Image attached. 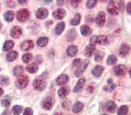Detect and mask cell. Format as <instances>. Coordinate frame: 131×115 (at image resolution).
Listing matches in <instances>:
<instances>
[{"mask_svg":"<svg viewBox=\"0 0 131 115\" xmlns=\"http://www.w3.org/2000/svg\"><path fill=\"white\" fill-rule=\"evenodd\" d=\"M128 113V106L127 105H122L118 110V115H127Z\"/></svg>","mask_w":131,"mask_h":115,"instance_id":"cell-33","label":"cell"},{"mask_svg":"<svg viewBox=\"0 0 131 115\" xmlns=\"http://www.w3.org/2000/svg\"><path fill=\"white\" fill-rule=\"evenodd\" d=\"M65 27V24L64 22H61L57 25L56 28H55V33L56 34L60 35L61 33L64 30Z\"/></svg>","mask_w":131,"mask_h":115,"instance_id":"cell-24","label":"cell"},{"mask_svg":"<svg viewBox=\"0 0 131 115\" xmlns=\"http://www.w3.org/2000/svg\"><path fill=\"white\" fill-rule=\"evenodd\" d=\"M81 16L80 14H77L75 16H74L73 19H72L71 20V24L72 26H78V24L81 22Z\"/></svg>","mask_w":131,"mask_h":115,"instance_id":"cell-26","label":"cell"},{"mask_svg":"<svg viewBox=\"0 0 131 115\" xmlns=\"http://www.w3.org/2000/svg\"><path fill=\"white\" fill-rule=\"evenodd\" d=\"M0 71H1V69H0Z\"/></svg>","mask_w":131,"mask_h":115,"instance_id":"cell-56","label":"cell"},{"mask_svg":"<svg viewBox=\"0 0 131 115\" xmlns=\"http://www.w3.org/2000/svg\"><path fill=\"white\" fill-rule=\"evenodd\" d=\"M81 62V59H76L73 60V65L75 66H77Z\"/></svg>","mask_w":131,"mask_h":115,"instance_id":"cell-46","label":"cell"},{"mask_svg":"<svg viewBox=\"0 0 131 115\" xmlns=\"http://www.w3.org/2000/svg\"><path fill=\"white\" fill-rule=\"evenodd\" d=\"M97 4L96 0H90V1H88L86 3V6L89 8H93L95 7V5Z\"/></svg>","mask_w":131,"mask_h":115,"instance_id":"cell-39","label":"cell"},{"mask_svg":"<svg viewBox=\"0 0 131 115\" xmlns=\"http://www.w3.org/2000/svg\"><path fill=\"white\" fill-rule=\"evenodd\" d=\"M29 18V12L26 9H22L17 12V19L21 22H26Z\"/></svg>","mask_w":131,"mask_h":115,"instance_id":"cell-2","label":"cell"},{"mask_svg":"<svg viewBox=\"0 0 131 115\" xmlns=\"http://www.w3.org/2000/svg\"><path fill=\"white\" fill-rule=\"evenodd\" d=\"M23 110V108L20 105H15L13 106V108L12 109V112L14 115H19L20 113L22 112Z\"/></svg>","mask_w":131,"mask_h":115,"instance_id":"cell-36","label":"cell"},{"mask_svg":"<svg viewBox=\"0 0 131 115\" xmlns=\"http://www.w3.org/2000/svg\"><path fill=\"white\" fill-rule=\"evenodd\" d=\"M22 33V30L19 26H15L10 31V35L15 39H18L19 37Z\"/></svg>","mask_w":131,"mask_h":115,"instance_id":"cell-11","label":"cell"},{"mask_svg":"<svg viewBox=\"0 0 131 115\" xmlns=\"http://www.w3.org/2000/svg\"><path fill=\"white\" fill-rule=\"evenodd\" d=\"M1 115H10V112L8 110H6Z\"/></svg>","mask_w":131,"mask_h":115,"instance_id":"cell-47","label":"cell"},{"mask_svg":"<svg viewBox=\"0 0 131 115\" xmlns=\"http://www.w3.org/2000/svg\"><path fill=\"white\" fill-rule=\"evenodd\" d=\"M33 85L34 88L35 90L41 91H43L46 88L47 84H46V82L44 80H42V79H36V80L34 81Z\"/></svg>","mask_w":131,"mask_h":115,"instance_id":"cell-4","label":"cell"},{"mask_svg":"<svg viewBox=\"0 0 131 115\" xmlns=\"http://www.w3.org/2000/svg\"><path fill=\"white\" fill-rule=\"evenodd\" d=\"M80 31L82 35L83 36H87L91 34L92 33V30L87 25H82L80 28Z\"/></svg>","mask_w":131,"mask_h":115,"instance_id":"cell-19","label":"cell"},{"mask_svg":"<svg viewBox=\"0 0 131 115\" xmlns=\"http://www.w3.org/2000/svg\"><path fill=\"white\" fill-rule=\"evenodd\" d=\"M85 81L86 80L84 78H82L81 79H79L78 81L77 85H75V87H74L73 88L74 93H78L79 91H81V90L83 88L84 83H85Z\"/></svg>","mask_w":131,"mask_h":115,"instance_id":"cell-22","label":"cell"},{"mask_svg":"<svg viewBox=\"0 0 131 115\" xmlns=\"http://www.w3.org/2000/svg\"><path fill=\"white\" fill-rule=\"evenodd\" d=\"M34 47L33 42L31 40H26L23 42L20 45V48L23 51H28Z\"/></svg>","mask_w":131,"mask_h":115,"instance_id":"cell-9","label":"cell"},{"mask_svg":"<svg viewBox=\"0 0 131 115\" xmlns=\"http://www.w3.org/2000/svg\"><path fill=\"white\" fill-rule=\"evenodd\" d=\"M24 73V67L22 66H16L14 69V74L16 76H22Z\"/></svg>","mask_w":131,"mask_h":115,"instance_id":"cell-32","label":"cell"},{"mask_svg":"<svg viewBox=\"0 0 131 115\" xmlns=\"http://www.w3.org/2000/svg\"><path fill=\"white\" fill-rule=\"evenodd\" d=\"M95 49H96L95 45L90 44L89 45L86 46L85 49H84V55L87 57H90L93 54Z\"/></svg>","mask_w":131,"mask_h":115,"instance_id":"cell-12","label":"cell"},{"mask_svg":"<svg viewBox=\"0 0 131 115\" xmlns=\"http://www.w3.org/2000/svg\"><path fill=\"white\" fill-rule=\"evenodd\" d=\"M1 105L5 108H8L11 104V99L8 95H6L3 99L1 100Z\"/></svg>","mask_w":131,"mask_h":115,"instance_id":"cell-27","label":"cell"},{"mask_svg":"<svg viewBox=\"0 0 131 115\" xmlns=\"http://www.w3.org/2000/svg\"><path fill=\"white\" fill-rule=\"evenodd\" d=\"M117 60V57H116L115 55H112L110 56L108 58L107 62L108 63V65H114L116 63Z\"/></svg>","mask_w":131,"mask_h":115,"instance_id":"cell-37","label":"cell"},{"mask_svg":"<svg viewBox=\"0 0 131 115\" xmlns=\"http://www.w3.org/2000/svg\"><path fill=\"white\" fill-rule=\"evenodd\" d=\"M52 1H45V3H51Z\"/></svg>","mask_w":131,"mask_h":115,"instance_id":"cell-53","label":"cell"},{"mask_svg":"<svg viewBox=\"0 0 131 115\" xmlns=\"http://www.w3.org/2000/svg\"><path fill=\"white\" fill-rule=\"evenodd\" d=\"M104 56V54L102 51H97L95 54L94 60L96 62H101L103 59Z\"/></svg>","mask_w":131,"mask_h":115,"instance_id":"cell-35","label":"cell"},{"mask_svg":"<svg viewBox=\"0 0 131 115\" xmlns=\"http://www.w3.org/2000/svg\"><path fill=\"white\" fill-rule=\"evenodd\" d=\"M5 4L8 7L14 8V7H16V4L13 1H7L5 2Z\"/></svg>","mask_w":131,"mask_h":115,"instance_id":"cell-41","label":"cell"},{"mask_svg":"<svg viewBox=\"0 0 131 115\" xmlns=\"http://www.w3.org/2000/svg\"><path fill=\"white\" fill-rule=\"evenodd\" d=\"M1 28H2V23H1V22H0V29H1Z\"/></svg>","mask_w":131,"mask_h":115,"instance_id":"cell-54","label":"cell"},{"mask_svg":"<svg viewBox=\"0 0 131 115\" xmlns=\"http://www.w3.org/2000/svg\"><path fill=\"white\" fill-rule=\"evenodd\" d=\"M94 41L95 44L97 43L102 45H105L108 44V37L104 35H99L97 36H95Z\"/></svg>","mask_w":131,"mask_h":115,"instance_id":"cell-8","label":"cell"},{"mask_svg":"<svg viewBox=\"0 0 131 115\" xmlns=\"http://www.w3.org/2000/svg\"><path fill=\"white\" fill-rule=\"evenodd\" d=\"M14 46V43L12 41L8 40L5 42L3 46V50L4 51H8L11 49Z\"/></svg>","mask_w":131,"mask_h":115,"instance_id":"cell-30","label":"cell"},{"mask_svg":"<svg viewBox=\"0 0 131 115\" xmlns=\"http://www.w3.org/2000/svg\"><path fill=\"white\" fill-rule=\"evenodd\" d=\"M69 91H70V88H69V87H62L58 90V95L60 98H64L68 94Z\"/></svg>","mask_w":131,"mask_h":115,"instance_id":"cell-17","label":"cell"},{"mask_svg":"<svg viewBox=\"0 0 131 115\" xmlns=\"http://www.w3.org/2000/svg\"><path fill=\"white\" fill-rule=\"evenodd\" d=\"M9 82V79L7 77H2L1 80V84L2 85H5L8 84V83Z\"/></svg>","mask_w":131,"mask_h":115,"instance_id":"cell-40","label":"cell"},{"mask_svg":"<svg viewBox=\"0 0 131 115\" xmlns=\"http://www.w3.org/2000/svg\"><path fill=\"white\" fill-rule=\"evenodd\" d=\"M88 90L89 92V93H90V90H92V92H93L94 91V88L92 86H89L88 88Z\"/></svg>","mask_w":131,"mask_h":115,"instance_id":"cell-49","label":"cell"},{"mask_svg":"<svg viewBox=\"0 0 131 115\" xmlns=\"http://www.w3.org/2000/svg\"><path fill=\"white\" fill-rule=\"evenodd\" d=\"M117 108V105L114 101H109L105 105V109L108 112L113 113Z\"/></svg>","mask_w":131,"mask_h":115,"instance_id":"cell-21","label":"cell"},{"mask_svg":"<svg viewBox=\"0 0 131 115\" xmlns=\"http://www.w3.org/2000/svg\"><path fill=\"white\" fill-rule=\"evenodd\" d=\"M68 81V77L66 74H61L56 79V83L58 85H63L67 84Z\"/></svg>","mask_w":131,"mask_h":115,"instance_id":"cell-15","label":"cell"},{"mask_svg":"<svg viewBox=\"0 0 131 115\" xmlns=\"http://www.w3.org/2000/svg\"><path fill=\"white\" fill-rule=\"evenodd\" d=\"M126 10L128 14L131 15V3H129L126 5Z\"/></svg>","mask_w":131,"mask_h":115,"instance_id":"cell-45","label":"cell"},{"mask_svg":"<svg viewBox=\"0 0 131 115\" xmlns=\"http://www.w3.org/2000/svg\"><path fill=\"white\" fill-rule=\"evenodd\" d=\"M3 93H4L3 90L2 89V88H0V97H1L2 95H3Z\"/></svg>","mask_w":131,"mask_h":115,"instance_id":"cell-51","label":"cell"},{"mask_svg":"<svg viewBox=\"0 0 131 115\" xmlns=\"http://www.w3.org/2000/svg\"><path fill=\"white\" fill-rule=\"evenodd\" d=\"M71 3L73 7L77 8L78 7V5H79L80 3H81V1H78V0H76V1H72Z\"/></svg>","mask_w":131,"mask_h":115,"instance_id":"cell-43","label":"cell"},{"mask_svg":"<svg viewBox=\"0 0 131 115\" xmlns=\"http://www.w3.org/2000/svg\"><path fill=\"white\" fill-rule=\"evenodd\" d=\"M83 107V104L81 102H77L73 106L72 111L75 113H78L81 111Z\"/></svg>","mask_w":131,"mask_h":115,"instance_id":"cell-25","label":"cell"},{"mask_svg":"<svg viewBox=\"0 0 131 115\" xmlns=\"http://www.w3.org/2000/svg\"><path fill=\"white\" fill-rule=\"evenodd\" d=\"M23 115H33V110L30 108H27L25 109Z\"/></svg>","mask_w":131,"mask_h":115,"instance_id":"cell-42","label":"cell"},{"mask_svg":"<svg viewBox=\"0 0 131 115\" xmlns=\"http://www.w3.org/2000/svg\"><path fill=\"white\" fill-rule=\"evenodd\" d=\"M114 71L117 76H124L126 73V68L124 65H118L114 68Z\"/></svg>","mask_w":131,"mask_h":115,"instance_id":"cell-7","label":"cell"},{"mask_svg":"<svg viewBox=\"0 0 131 115\" xmlns=\"http://www.w3.org/2000/svg\"><path fill=\"white\" fill-rule=\"evenodd\" d=\"M4 19L6 21L9 22H11V21L13 20L14 18V12L11 11V10H9V11H7L6 13L4 14Z\"/></svg>","mask_w":131,"mask_h":115,"instance_id":"cell-31","label":"cell"},{"mask_svg":"<svg viewBox=\"0 0 131 115\" xmlns=\"http://www.w3.org/2000/svg\"><path fill=\"white\" fill-rule=\"evenodd\" d=\"M119 10H121L122 12H124V3L123 1H120L119 3Z\"/></svg>","mask_w":131,"mask_h":115,"instance_id":"cell-44","label":"cell"},{"mask_svg":"<svg viewBox=\"0 0 131 115\" xmlns=\"http://www.w3.org/2000/svg\"><path fill=\"white\" fill-rule=\"evenodd\" d=\"M104 68L103 66L100 65H97L95 66L93 69L92 70V74H93V76L96 77H99L101 76V74L103 72Z\"/></svg>","mask_w":131,"mask_h":115,"instance_id":"cell-20","label":"cell"},{"mask_svg":"<svg viewBox=\"0 0 131 115\" xmlns=\"http://www.w3.org/2000/svg\"><path fill=\"white\" fill-rule=\"evenodd\" d=\"M129 76H130V77H131V68L130 69L129 71Z\"/></svg>","mask_w":131,"mask_h":115,"instance_id":"cell-52","label":"cell"},{"mask_svg":"<svg viewBox=\"0 0 131 115\" xmlns=\"http://www.w3.org/2000/svg\"><path fill=\"white\" fill-rule=\"evenodd\" d=\"M29 83V79L25 75H22L17 79L15 82V85L17 88L22 90L25 88Z\"/></svg>","mask_w":131,"mask_h":115,"instance_id":"cell-1","label":"cell"},{"mask_svg":"<svg viewBox=\"0 0 131 115\" xmlns=\"http://www.w3.org/2000/svg\"><path fill=\"white\" fill-rule=\"evenodd\" d=\"M33 55L32 54L30 53H27L25 54V55L22 56V60L25 63H28L32 59Z\"/></svg>","mask_w":131,"mask_h":115,"instance_id":"cell-38","label":"cell"},{"mask_svg":"<svg viewBox=\"0 0 131 115\" xmlns=\"http://www.w3.org/2000/svg\"><path fill=\"white\" fill-rule=\"evenodd\" d=\"M67 38L68 41L69 42H72L77 38V31L74 29H72L69 30L67 33Z\"/></svg>","mask_w":131,"mask_h":115,"instance_id":"cell-18","label":"cell"},{"mask_svg":"<svg viewBox=\"0 0 131 115\" xmlns=\"http://www.w3.org/2000/svg\"><path fill=\"white\" fill-rule=\"evenodd\" d=\"M65 16V10L63 9H61V8H59V9L55 10V11L53 12V16L58 20L62 19L64 18Z\"/></svg>","mask_w":131,"mask_h":115,"instance_id":"cell-14","label":"cell"},{"mask_svg":"<svg viewBox=\"0 0 131 115\" xmlns=\"http://www.w3.org/2000/svg\"><path fill=\"white\" fill-rule=\"evenodd\" d=\"M89 64V60L88 59H85L84 61L78 67L75 72V74L77 77H79L83 74V72L87 68Z\"/></svg>","mask_w":131,"mask_h":115,"instance_id":"cell-3","label":"cell"},{"mask_svg":"<svg viewBox=\"0 0 131 115\" xmlns=\"http://www.w3.org/2000/svg\"><path fill=\"white\" fill-rule=\"evenodd\" d=\"M48 11L45 8H40L37 10L36 16L40 20H43L48 16Z\"/></svg>","mask_w":131,"mask_h":115,"instance_id":"cell-6","label":"cell"},{"mask_svg":"<svg viewBox=\"0 0 131 115\" xmlns=\"http://www.w3.org/2000/svg\"><path fill=\"white\" fill-rule=\"evenodd\" d=\"M18 3L19 4H21V5H24V4L27 3V1H26V0H24V1H23V0H19V1H18Z\"/></svg>","mask_w":131,"mask_h":115,"instance_id":"cell-48","label":"cell"},{"mask_svg":"<svg viewBox=\"0 0 131 115\" xmlns=\"http://www.w3.org/2000/svg\"><path fill=\"white\" fill-rule=\"evenodd\" d=\"M96 23L99 26L102 27L105 22V15L104 12L101 11L98 14L96 18Z\"/></svg>","mask_w":131,"mask_h":115,"instance_id":"cell-10","label":"cell"},{"mask_svg":"<svg viewBox=\"0 0 131 115\" xmlns=\"http://www.w3.org/2000/svg\"><path fill=\"white\" fill-rule=\"evenodd\" d=\"M77 52H78V48L77 47V46L74 45L69 46L67 49V53L68 54V55L69 56H71V57L75 56L76 55H77Z\"/></svg>","mask_w":131,"mask_h":115,"instance_id":"cell-16","label":"cell"},{"mask_svg":"<svg viewBox=\"0 0 131 115\" xmlns=\"http://www.w3.org/2000/svg\"><path fill=\"white\" fill-rule=\"evenodd\" d=\"M63 3H64V1H58V2H57L58 5H62Z\"/></svg>","mask_w":131,"mask_h":115,"instance_id":"cell-50","label":"cell"},{"mask_svg":"<svg viewBox=\"0 0 131 115\" xmlns=\"http://www.w3.org/2000/svg\"><path fill=\"white\" fill-rule=\"evenodd\" d=\"M48 41V39L47 37H40V38L37 40V44L39 47H43L47 45Z\"/></svg>","mask_w":131,"mask_h":115,"instance_id":"cell-28","label":"cell"},{"mask_svg":"<svg viewBox=\"0 0 131 115\" xmlns=\"http://www.w3.org/2000/svg\"><path fill=\"white\" fill-rule=\"evenodd\" d=\"M103 115H108V114H103Z\"/></svg>","mask_w":131,"mask_h":115,"instance_id":"cell-55","label":"cell"},{"mask_svg":"<svg viewBox=\"0 0 131 115\" xmlns=\"http://www.w3.org/2000/svg\"><path fill=\"white\" fill-rule=\"evenodd\" d=\"M26 69L27 72L30 73H35L37 72L38 70V66L35 63H32L30 65H29L27 66Z\"/></svg>","mask_w":131,"mask_h":115,"instance_id":"cell-29","label":"cell"},{"mask_svg":"<svg viewBox=\"0 0 131 115\" xmlns=\"http://www.w3.org/2000/svg\"><path fill=\"white\" fill-rule=\"evenodd\" d=\"M53 99L51 97H48L44 98V99L41 102V106L44 110H49L51 109V108L53 106Z\"/></svg>","mask_w":131,"mask_h":115,"instance_id":"cell-5","label":"cell"},{"mask_svg":"<svg viewBox=\"0 0 131 115\" xmlns=\"http://www.w3.org/2000/svg\"><path fill=\"white\" fill-rule=\"evenodd\" d=\"M130 51V48L126 44H122L119 49V54L122 56H125L128 55L129 52Z\"/></svg>","mask_w":131,"mask_h":115,"instance_id":"cell-23","label":"cell"},{"mask_svg":"<svg viewBox=\"0 0 131 115\" xmlns=\"http://www.w3.org/2000/svg\"><path fill=\"white\" fill-rule=\"evenodd\" d=\"M107 10L111 15H117L118 14V9L114 1H110L107 7Z\"/></svg>","mask_w":131,"mask_h":115,"instance_id":"cell-13","label":"cell"},{"mask_svg":"<svg viewBox=\"0 0 131 115\" xmlns=\"http://www.w3.org/2000/svg\"><path fill=\"white\" fill-rule=\"evenodd\" d=\"M17 56H18V53L15 51H12L9 52V53L7 54V60H9L10 62H12L16 59Z\"/></svg>","mask_w":131,"mask_h":115,"instance_id":"cell-34","label":"cell"}]
</instances>
